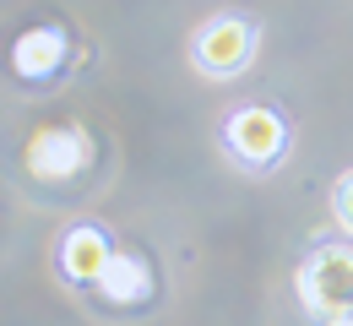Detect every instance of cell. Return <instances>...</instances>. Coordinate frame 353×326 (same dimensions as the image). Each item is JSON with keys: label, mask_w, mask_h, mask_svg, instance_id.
I'll return each instance as SVG.
<instances>
[{"label": "cell", "mask_w": 353, "mask_h": 326, "mask_svg": "<svg viewBox=\"0 0 353 326\" xmlns=\"http://www.w3.org/2000/svg\"><path fill=\"white\" fill-rule=\"evenodd\" d=\"M348 326H353V321H348Z\"/></svg>", "instance_id": "9c48e42d"}, {"label": "cell", "mask_w": 353, "mask_h": 326, "mask_svg": "<svg viewBox=\"0 0 353 326\" xmlns=\"http://www.w3.org/2000/svg\"><path fill=\"white\" fill-rule=\"evenodd\" d=\"M88 169V136L77 125H54L28 141V174L39 180H71Z\"/></svg>", "instance_id": "3957f363"}, {"label": "cell", "mask_w": 353, "mask_h": 326, "mask_svg": "<svg viewBox=\"0 0 353 326\" xmlns=\"http://www.w3.org/2000/svg\"><path fill=\"white\" fill-rule=\"evenodd\" d=\"M98 288H103V299H114V305H131V299H141V294H147V267H141L136 256H114V261L103 267Z\"/></svg>", "instance_id": "52a82bcc"}, {"label": "cell", "mask_w": 353, "mask_h": 326, "mask_svg": "<svg viewBox=\"0 0 353 326\" xmlns=\"http://www.w3.org/2000/svg\"><path fill=\"white\" fill-rule=\"evenodd\" d=\"M332 212H337V223L353 234V169L337 180V190H332Z\"/></svg>", "instance_id": "ba28073f"}, {"label": "cell", "mask_w": 353, "mask_h": 326, "mask_svg": "<svg viewBox=\"0 0 353 326\" xmlns=\"http://www.w3.org/2000/svg\"><path fill=\"white\" fill-rule=\"evenodd\" d=\"M60 261H65V272H71L77 283H98V278H103V267H109L114 256H109V239H103L98 223H77V229L65 234Z\"/></svg>", "instance_id": "5b68a950"}, {"label": "cell", "mask_w": 353, "mask_h": 326, "mask_svg": "<svg viewBox=\"0 0 353 326\" xmlns=\"http://www.w3.org/2000/svg\"><path fill=\"white\" fill-rule=\"evenodd\" d=\"M228 147H234V158H245V163H277L283 158V120L261 109V103H250V109H239L234 120H228Z\"/></svg>", "instance_id": "277c9868"}, {"label": "cell", "mask_w": 353, "mask_h": 326, "mask_svg": "<svg viewBox=\"0 0 353 326\" xmlns=\"http://www.w3.org/2000/svg\"><path fill=\"white\" fill-rule=\"evenodd\" d=\"M250 49H256L250 22L218 17V22H207L201 39H196V65H201L207 77H239V71L250 65Z\"/></svg>", "instance_id": "7a4b0ae2"}, {"label": "cell", "mask_w": 353, "mask_h": 326, "mask_svg": "<svg viewBox=\"0 0 353 326\" xmlns=\"http://www.w3.org/2000/svg\"><path fill=\"white\" fill-rule=\"evenodd\" d=\"M60 54H65V39H60L54 28H33V33H22V39H17L11 65H17L22 77H49V71L60 65Z\"/></svg>", "instance_id": "8992f818"}, {"label": "cell", "mask_w": 353, "mask_h": 326, "mask_svg": "<svg viewBox=\"0 0 353 326\" xmlns=\"http://www.w3.org/2000/svg\"><path fill=\"white\" fill-rule=\"evenodd\" d=\"M299 299L321 321H353V245H315L299 261Z\"/></svg>", "instance_id": "6da1fadb"}]
</instances>
